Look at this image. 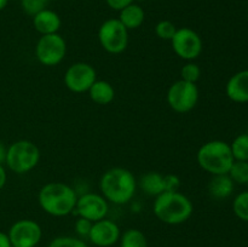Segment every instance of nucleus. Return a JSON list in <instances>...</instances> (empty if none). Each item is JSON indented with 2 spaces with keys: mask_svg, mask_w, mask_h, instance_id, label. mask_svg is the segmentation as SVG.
<instances>
[{
  "mask_svg": "<svg viewBox=\"0 0 248 247\" xmlns=\"http://www.w3.org/2000/svg\"><path fill=\"white\" fill-rule=\"evenodd\" d=\"M99 188L107 201L115 205H124L131 201L135 195L137 182L130 170L113 167L103 173L99 181Z\"/></svg>",
  "mask_w": 248,
  "mask_h": 247,
  "instance_id": "f257e3e1",
  "label": "nucleus"
},
{
  "mask_svg": "<svg viewBox=\"0 0 248 247\" xmlns=\"http://www.w3.org/2000/svg\"><path fill=\"white\" fill-rule=\"evenodd\" d=\"M39 205L46 213L55 217H63L75 210L78 194L74 189L62 182H51L40 189Z\"/></svg>",
  "mask_w": 248,
  "mask_h": 247,
  "instance_id": "f03ea898",
  "label": "nucleus"
},
{
  "mask_svg": "<svg viewBox=\"0 0 248 247\" xmlns=\"http://www.w3.org/2000/svg\"><path fill=\"white\" fill-rule=\"evenodd\" d=\"M153 211L161 222L177 225L191 217L194 206L190 199L179 191H164L155 198Z\"/></svg>",
  "mask_w": 248,
  "mask_h": 247,
  "instance_id": "7ed1b4c3",
  "label": "nucleus"
},
{
  "mask_svg": "<svg viewBox=\"0 0 248 247\" xmlns=\"http://www.w3.org/2000/svg\"><path fill=\"white\" fill-rule=\"evenodd\" d=\"M196 160L199 166L212 176L228 174L232 162L235 161L230 144L219 139L210 140L201 145Z\"/></svg>",
  "mask_w": 248,
  "mask_h": 247,
  "instance_id": "20e7f679",
  "label": "nucleus"
},
{
  "mask_svg": "<svg viewBox=\"0 0 248 247\" xmlns=\"http://www.w3.org/2000/svg\"><path fill=\"white\" fill-rule=\"evenodd\" d=\"M40 160V150L35 143L27 139L12 143L6 150L5 162L12 172L23 174L31 171Z\"/></svg>",
  "mask_w": 248,
  "mask_h": 247,
  "instance_id": "39448f33",
  "label": "nucleus"
},
{
  "mask_svg": "<svg viewBox=\"0 0 248 247\" xmlns=\"http://www.w3.org/2000/svg\"><path fill=\"white\" fill-rule=\"evenodd\" d=\"M101 46L109 53H121L128 45V29L119 21L110 18L101 24L98 31Z\"/></svg>",
  "mask_w": 248,
  "mask_h": 247,
  "instance_id": "423d86ee",
  "label": "nucleus"
},
{
  "mask_svg": "<svg viewBox=\"0 0 248 247\" xmlns=\"http://www.w3.org/2000/svg\"><path fill=\"white\" fill-rule=\"evenodd\" d=\"M67 53V43L58 33L41 35L35 46V56L46 67L60 64Z\"/></svg>",
  "mask_w": 248,
  "mask_h": 247,
  "instance_id": "0eeeda50",
  "label": "nucleus"
},
{
  "mask_svg": "<svg viewBox=\"0 0 248 247\" xmlns=\"http://www.w3.org/2000/svg\"><path fill=\"white\" fill-rule=\"evenodd\" d=\"M199 101V89L193 82L178 80L167 91V103L177 113H188L195 108Z\"/></svg>",
  "mask_w": 248,
  "mask_h": 247,
  "instance_id": "6e6552de",
  "label": "nucleus"
},
{
  "mask_svg": "<svg viewBox=\"0 0 248 247\" xmlns=\"http://www.w3.org/2000/svg\"><path fill=\"white\" fill-rule=\"evenodd\" d=\"M172 48L177 56L186 61H193L202 52V40L195 31L190 28H179L171 39Z\"/></svg>",
  "mask_w": 248,
  "mask_h": 247,
  "instance_id": "1a4fd4ad",
  "label": "nucleus"
},
{
  "mask_svg": "<svg viewBox=\"0 0 248 247\" xmlns=\"http://www.w3.org/2000/svg\"><path fill=\"white\" fill-rule=\"evenodd\" d=\"M7 235L12 247H35L40 242L43 232L35 220L21 219L11 225Z\"/></svg>",
  "mask_w": 248,
  "mask_h": 247,
  "instance_id": "9d476101",
  "label": "nucleus"
},
{
  "mask_svg": "<svg viewBox=\"0 0 248 247\" xmlns=\"http://www.w3.org/2000/svg\"><path fill=\"white\" fill-rule=\"evenodd\" d=\"M97 80V73L91 64L78 62L70 65L64 74V84L75 93L89 91L90 87Z\"/></svg>",
  "mask_w": 248,
  "mask_h": 247,
  "instance_id": "9b49d317",
  "label": "nucleus"
},
{
  "mask_svg": "<svg viewBox=\"0 0 248 247\" xmlns=\"http://www.w3.org/2000/svg\"><path fill=\"white\" fill-rule=\"evenodd\" d=\"M109 205L103 195L94 193H85L78 198L75 210L78 215L82 218L91 220L92 223L106 218L108 213Z\"/></svg>",
  "mask_w": 248,
  "mask_h": 247,
  "instance_id": "f8f14e48",
  "label": "nucleus"
},
{
  "mask_svg": "<svg viewBox=\"0 0 248 247\" xmlns=\"http://www.w3.org/2000/svg\"><path fill=\"white\" fill-rule=\"evenodd\" d=\"M120 237V228L114 220L103 218L92 223L89 239L98 247H110Z\"/></svg>",
  "mask_w": 248,
  "mask_h": 247,
  "instance_id": "ddd939ff",
  "label": "nucleus"
},
{
  "mask_svg": "<svg viewBox=\"0 0 248 247\" xmlns=\"http://www.w3.org/2000/svg\"><path fill=\"white\" fill-rule=\"evenodd\" d=\"M225 93L236 103L248 102V69L237 72L228 80Z\"/></svg>",
  "mask_w": 248,
  "mask_h": 247,
  "instance_id": "4468645a",
  "label": "nucleus"
},
{
  "mask_svg": "<svg viewBox=\"0 0 248 247\" xmlns=\"http://www.w3.org/2000/svg\"><path fill=\"white\" fill-rule=\"evenodd\" d=\"M61 18L55 11L45 9L33 16V26L41 35L57 33L61 28Z\"/></svg>",
  "mask_w": 248,
  "mask_h": 247,
  "instance_id": "2eb2a0df",
  "label": "nucleus"
},
{
  "mask_svg": "<svg viewBox=\"0 0 248 247\" xmlns=\"http://www.w3.org/2000/svg\"><path fill=\"white\" fill-rule=\"evenodd\" d=\"M90 98L97 104H109L115 97V90L110 82L106 80H96L89 90Z\"/></svg>",
  "mask_w": 248,
  "mask_h": 247,
  "instance_id": "dca6fc26",
  "label": "nucleus"
},
{
  "mask_svg": "<svg viewBox=\"0 0 248 247\" xmlns=\"http://www.w3.org/2000/svg\"><path fill=\"white\" fill-rule=\"evenodd\" d=\"M234 182L229 174H217L208 184V191L215 199H227L234 191Z\"/></svg>",
  "mask_w": 248,
  "mask_h": 247,
  "instance_id": "f3484780",
  "label": "nucleus"
},
{
  "mask_svg": "<svg viewBox=\"0 0 248 247\" xmlns=\"http://www.w3.org/2000/svg\"><path fill=\"white\" fill-rule=\"evenodd\" d=\"M144 10L137 4H130L128 6L120 10L119 21L124 24L127 29H137L144 22Z\"/></svg>",
  "mask_w": 248,
  "mask_h": 247,
  "instance_id": "a211bd4d",
  "label": "nucleus"
},
{
  "mask_svg": "<svg viewBox=\"0 0 248 247\" xmlns=\"http://www.w3.org/2000/svg\"><path fill=\"white\" fill-rule=\"evenodd\" d=\"M140 185L148 195L157 196L165 191V176L157 172H148L140 177Z\"/></svg>",
  "mask_w": 248,
  "mask_h": 247,
  "instance_id": "6ab92c4d",
  "label": "nucleus"
},
{
  "mask_svg": "<svg viewBox=\"0 0 248 247\" xmlns=\"http://www.w3.org/2000/svg\"><path fill=\"white\" fill-rule=\"evenodd\" d=\"M121 247H148L145 235L138 229H128L121 235Z\"/></svg>",
  "mask_w": 248,
  "mask_h": 247,
  "instance_id": "aec40b11",
  "label": "nucleus"
},
{
  "mask_svg": "<svg viewBox=\"0 0 248 247\" xmlns=\"http://www.w3.org/2000/svg\"><path fill=\"white\" fill-rule=\"evenodd\" d=\"M232 156L236 161H248V133H241L230 144Z\"/></svg>",
  "mask_w": 248,
  "mask_h": 247,
  "instance_id": "412c9836",
  "label": "nucleus"
},
{
  "mask_svg": "<svg viewBox=\"0 0 248 247\" xmlns=\"http://www.w3.org/2000/svg\"><path fill=\"white\" fill-rule=\"evenodd\" d=\"M230 178L234 183L247 184L248 183V161H236L232 162L229 172Z\"/></svg>",
  "mask_w": 248,
  "mask_h": 247,
  "instance_id": "4be33fe9",
  "label": "nucleus"
},
{
  "mask_svg": "<svg viewBox=\"0 0 248 247\" xmlns=\"http://www.w3.org/2000/svg\"><path fill=\"white\" fill-rule=\"evenodd\" d=\"M232 210L237 218L248 222V190L242 191L235 198L232 202Z\"/></svg>",
  "mask_w": 248,
  "mask_h": 247,
  "instance_id": "5701e85b",
  "label": "nucleus"
},
{
  "mask_svg": "<svg viewBox=\"0 0 248 247\" xmlns=\"http://www.w3.org/2000/svg\"><path fill=\"white\" fill-rule=\"evenodd\" d=\"M201 75V69L196 63L189 62L186 64H184L181 69V79L184 80V81L193 82V84H196L199 79H200Z\"/></svg>",
  "mask_w": 248,
  "mask_h": 247,
  "instance_id": "b1692460",
  "label": "nucleus"
},
{
  "mask_svg": "<svg viewBox=\"0 0 248 247\" xmlns=\"http://www.w3.org/2000/svg\"><path fill=\"white\" fill-rule=\"evenodd\" d=\"M48 0H21V5L23 11L29 16H35L38 12L46 9Z\"/></svg>",
  "mask_w": 248,
  "mask_h": 247,
  "instance_id": "393cba45",
  "label": "nucleus"
},
{
  "mask_svg": "<svg viewBox=\"0 0 248 247\" xmlns=\"http://www.w3.org/2000/svg\"><path fill=\"white\" fill-rule=\"evenodd\" d=\"M47 247H87L85 241L73 236H58L48 244Z\"/></svg>",
  "mask_w": 248,
  "mask_h": 247,
  "instance_id": "a878e982",
  "label": "nucleus"
},
{
  "mask_svg": "<svg viewBox=\"0 0 248 247\" xmlns=\"http://www.w3.org/2000/svg\"><path fill=\"white\" fill-rule=\"evenodd\" d=\"M176 31V26L170 21H160L155 27V33L162 40H171Z\"/></svg>",
  "mask_w": 248,
  "mask_h": 247,
  "instance_id": "bb28decb",
  "label": "nucleus"
},
{
  "mask_svg": "<svg viewBox=\"0 0 248 247\" xmlns=\"http://www.w3.org/2000/svg\"><path fill=\"white\" fill-rule=\"evenodd\" d=\"M91 227H92L91 220L86 219V218H82V217H80L79 219L77 220V223H75V230H77V232L80 235V236L89 237Z\"/></svg>",
  "mask_w": 248,
  "mask_h": 247,
  "instance_id": "cd10ccee",
  "label": "nucleus"
},
{
  "mask_svg": "<svg viewBox=\"0 0 248 247\" xmlns=\"http://www.w3.org/2000/svg\"><path fill=\"white\" fill-rule=\"evenodd\" d=\"M181 186V181L174 174L165 176V191H178Z\"/></svg>",
  "mask_w": 248,
  "mask_h": 247,
  "instance_id": "c85d7f7f",
  "label": "nucleus"
},
{
  "mask_svg": "<svg viewBox=\"0 0 248 247\" xmlns=\"http://www.w3.org/2000/svg\"><path fill=\"white\" fill-rule=\"evenodd\" d=\"M106 1L109 5V7H111L113 10H116V11H120L124 7L132 4L135 0H106Z\"/></svg>",
  "mask_w": 248,
  "mask_h": 247,
  "instance_id": "c756f323",
  "label": "nucleus"
},
{
  "mask_svg": "<svg viewBox=\"0 0 248 247\" xmlns=\"http://www.w3.org/2000/svg\"><path fill=\"white\" fill-rule=\"evenodd\" d=\"M0 247H12L9 239V235L2 232H0Z\"/></svg>",
  "mask_w": 248,
  "mask_h": 247,
  "instance_id": "7c9ffc66",
  "label": "nucleus"
},
{
  "mask_svg": "<svg viewBox=\"0 0 248 247\" xmlns=\"http://www.w3.org/2000/svg\"><path fill=\"white\" fill-rule=\"evenodd\" d=\"M6 179H7L6 171H5L4 166L0 164V190H1V189L4 188L5 184H6Z\"/></svg>",
  "mask_w": 248,
  "mask_h": 247,
  "instance_id": "2f4dec72",
  "label": "nucleus"
},
{
  "mask_svg": "<svg viewBox=\"0 0 248 247\" xmlns=\"http://www.w3.org/2000/svg\"><path fill=\"white\" fill-rule=\"evenodd\" d=\"M6 148H5V145L2 144V143H0V164H2V162L5 161V159H6Z\"/></svg>",
  "mask_w": 248,
  "mask_h": 247,
  "instance_id": "473e14b6",
  "label": "nucleus"
},
{
  "mask_svg": "<svg viewBox=\"0 0 248 247\" xmlns=\"http://www.w3.org/2000/svg\"><path fill=\"white\" fill-rule=\"evenodd\" d=\"M7 1H9V0H0V11H1V10H4L5 7H6Z\"/></svg>",
  "mask_w": 248,
  "mask_h": 247,
  "instance_id": "72a5a7b5",
  "label": "nucleus"
},
{
  "mask_svg": "<svg viewBox=\"0 0 248 247\" xmlns=\"http://www.w3.org/2000/svg\"><path fill=\"white\" fill-rule=\"evenodd\" d=\"M247 133H248V125H247Z\"/></svg>",
  "mask_w": 248,
  "mask_h": 247,
  "instance_id": "f704fd0d",
  "label": "nucleus"
},
{
  "mask_svg": "<svg viewBox=\"0 0 248 247\" xmlns=\"http://www.w3.org/2000/svg\"><path fill=\"white\" fill-rule=\"evenodd\" d=\"M14 1H17V0H14ZM19 1H21V0H19Z\"/></svg>",
  "mask_w": 248,
  "mask_h": 247,
  "instance_id": "c9c22d12",
  "label": "nucleus"
},
{
  "mask_svg": "<svg viewBox=\"0 0 248 247\" xmlns=\"http://www.w3.org/2000/svg\"><path fill=\"white\" fill-rule=\"evenodd\" d=\"M247 186H248V183H247Z\"/></svg>",
  "mask_w": 248,
  "mask_h": 247,
  "instance_id": "e433bc0d",
  "label": "nucleus"
}]
</instances>
